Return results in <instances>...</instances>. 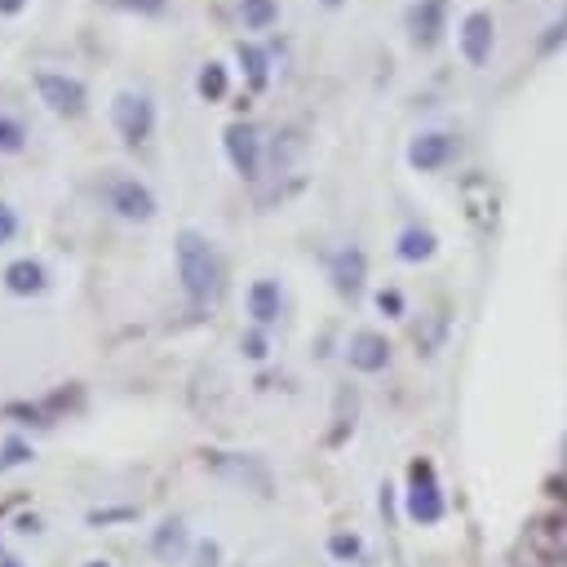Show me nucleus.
<instances>
[{"label": "nucleus", "mask_w": 567, "mask_h": 567, "mask_svg": "<svg viewBox=\"0 0 567 567\" xmlns=\"http://www.w3.org/2000/svg\"><path fill=\"white\" fill-rule=\"evenodd\" d=\"M22 4H27V0H0V13H9V18H13Z\"/></svg>", "instance_id": "nucleus-28"}, {"label": "nucleus", "mask_w": 567, "mask_h": 567, "mask_svg": "<svg viewBox=\"0 0 567 567\" xmlns=\"http://www.w3.org/2000/svg\"><path fill=\"white\" fill-rule=\"evenodd\" d=\"M84 567H111V563H102V558H93V563H84Z\"/></svg>", "instance_id": "nucleus-29"}, {"label": "nucleus", "mask_w": 567, "mask_h": 567, "mask_svg": "<svg viewBox=\"0 0 567 567\" xmlns=\"http://www.w3.org/2000/svg\"><path fill=\"white\" fill-rule=\"evenodd\" d=\"M27 146V128H22V120H13L4 106H0V151L4 155H18Z\"/></svg>", "instance_id": "nucleus-19"}, {"label": "nucleus", "mask_w": 567, "mask_h": 567, "mask_svg": "<svg viewBox=\"0 0 567 567\" xmlns=\"http://www.w3.org/2000/svg\"><path fill=\"white\" fill-rule=\"evenodd\" d=\"M332 279H337V288L341 292H359L363 288V252L359 248H341L337 257H332Z\"/></svg>", "instance_id": "nucleus-13"}, {"label": "nucleus", "mask_w": 567, "mask_h": 567, "mask_svg": "<svg viewBox=\"0 0 567 567\" xmlns=\"http://www.w3.org/2000/svg\"><path fill=\"white\" fill-rule=\"evenodd\" d=\"M377 306H381L385 315H399V310H403V297H399L394 288H381V292H377Z\"/></svg>", "instance_id": "nucleus-25"}, {"label": "nucleus", "mask_w": 567, "mask_h": 567, "mask_svg": "<svg viewBox=\"0 0 567 567\" xmlns=\"http://www.w3.org/2000/svg\"><path fill=\"white\" fill-rule=\"evenodd\" d=\"M151 549H155L159 558H177V554L186 549V527H182L177 518L159 523V527H155V536H151Z\"/></svg>", "instance_id": "nucleus-15"}, {"label": "nucleus", "mask_w": 567, "mask_h": 567, "mask_svg": "<svg viewBox=\"0 0 567 567\" xmlns=\"http://www.w3.org/2000/svg\"><path fill=\"white\" fill-rule=\"evenodd\" d=\"M244 354H248V359H261V354H266V337H261V332H248V337H244Z\"/></svg>", "instance_id": "nucleus-26"}, {"label": "nucleus", "mask_w": 567, "mask_h": 567, "mask_svg": "<svg viewBox=\"0 0 567 567\" xmlns=\"http://www.w3.org/2000/svg\"><path fill=\"white\" fill-rule=\"evenodd\" d=\"M239 18H244V27L266 31V27L279 18V4H275V0H239Z\"/></svg>", "instance_id": "nucleus-18"}, {"label": "nucleus", "mask_w": 567, "mask_h": 567, "mask_svg": "<svg viewBox=\"0 0 567 567\" xmlns=\"http://www.w3.org/2000/svg\"><path fill=\"white\" fill-rule=\"evenodd\" d=\"M124 9H137V13H159L164 9V0H120Z\"/></svg>", "instance_id": "nucleus-27"}, {"label": "nucleus", "mask_w": 567, "mask_h": 567, "mask_svg": "<svg viewBox=\"0 0 567 567\" xmlns=\"http://www.w3.org/2000/svg\"><path fill=\"white\" fill-rule=\"evenodd\" d=\"M0 567H18V558H4V563H0Z\"/></svg>", "instance_id": "nucleus-30"}, {"label": "nucleus", "mask_w": 567, "mask_h": 567, "mask_svg": "<svg viewBox=\"0 0 567 567\" xmlns=\"http://www.w3.org/2000/svg\"><path fill=\"white\" fill-rule=\"evenodd\" d=\"M328 4H337V0H328Z\"/></svg>", "instance_id": "nucleus-32"}, {"label": "nucleus", "mask_w": 567, "mask_h": 567, "mask_svg": "<svg viewBox=\"0 0 567 567\" xmlns=\"http://www.w3.org/2000/svg\"><path fill=\"white\" fill-rule=\"evenodd\" d=\"M195 93H199L204 102H217V97H226V66H221V62H208V66H199V75H195Z\"/></svg>", "instance_id": "nucleus-17"}, {"label": "nucleus", "mask_w": 567, "mask_h": 567, "mask_svg": "<svg viewBox=\"0 0 567 567\" xmlns=\"http://www.w3.org/2000/svg\"><path fill=\"white\" fill-rule=\"evenodd\" d=\"M217 558H221V549L213 540H199L195 545V567H217Z\"/></svg>", "instance_id": "nucleus-23"}, {"label": "nucleus", "mask_w": 567, "mask_h": 567, "mask_svg": "<svg viewBox=\"0 0 567 567\" xmlns=\"http://www.w3.org/2000/svg\"><path fill=\"white\" fill-rule=\"evenodd\" d=\"M430 252H434V235H430V230L408 226V230L399 235V257H403V261H425Z\"/></svg>", "instance_id": "nucleus-16"}, {"label": "nucleus", "mask_w": 567, "mask_h": 567, "mask_svg": "<svg viewBox=\"0 0 567 567\" xmlns=\"http://www.w3.org/2000/svg\"><path fill=\"white\" fill-rule=\"evenodd\" d=\"M558 35H567V22H563V27H558Z\"/></svg>", "instance_id": "nucleus-31"}, {"label": "nucleus", "mask_w": 567, "mask_h": 567, "mask_svg": "<svg viewBox=\"0 0 567 567\" xmlns=\"http://www.w3.org/2000/svg\"><path fill=\"white\" fill-rule=\"evenodd\" d=\"M177 275H182V288L190 292V301H213L217 288H221V261L213 252V244L199 235V230H177Z\"/></svg>", "instance_id": "nucleus-1"}, {"label": "nucleus", "mask_w": 567, "mask_h": 567, "mask_svg": "<svg viewBox=\"0 0 567 567\" xmlns=\"http://www.w3.org/2000/svg\"><path fill=\"white\" fill-rule=\"evenodd\" d=\"M44 284H49V275H44V266L31 261V257H18V261L4 266V288H9L13 297H35V292H44Z\"/></svg>", "instance_id": "nucleus-9"}, {"label": "nucleus", "mask_w": 567, "mask_h": 567, "mask_svg": "<svg viewBox=\"0 0 567 567\" xmlns=\"http://www.w3.org/2000/svg\"><path fill=\"white\" fill-rule=\"evenodd\" d=\"M35 93L53 115H66V120L84 115L89 106V89L66 71H35Z\"/></svg>", "instance_id": "nucleus-3"}, {"label": "nucleus", "mask_w": 567, "mask_h": 567, "mask_svg": "<svg viewBox=\"0 0 567 567\" xmlns=\"http://www.w3.org/2000/svg\"><path fill=\"white\" fill-rule=\"evenodd\" d=\"M408 518L412 523H439L443 518V492L430 461H412L408 470Z\"/></svg>", "instance_id": "nucleus-4"}, {"label": "nucleus", "mask_w": 567, "mask_h": 567, "mask_svg": "<svg viewBox=\"0 0 567 567\" xmlns=\"http://www.w3.org/2000/svg\"><path fill=\"white\" fill-rule=\"evenodd\" d=\"M456 35H461V53H465V62L483 66V62L492 58V13H483V9L465 13V22H461Z\"/></svg>", "instance_id": "nucleus-7"}, {"label": "nucleus", "mask_w": 567, "mask_h": 567, "mask_svg": "<svg viewBox=\"0 0 567 567\" xmlns=\"http://www.w3.org/2000/svg\"><path fill=\"white\" fill-rule=\"evenodd\" d=\"M111 124H115V133H120L128 146H137V142H146L151 128H155V102H151L146 93L120 89V93L111 97Z\"/></svg>", "instance_id": "nucleus-2"}, {"label": "nucleus", "mask_w": 567, "mask_h": 567, "mask_svg": "<svg viewBox=\"0 0 567 567\" xmlns=\"http://www.w3.org/2000/svg\"><path fill=\"white\" fill-rule=\"evenodd\" d=\"M346 359L359 372H381L390 363V341L381 332H354L350 346H346Z\"/></svg>", "instance_id": "nucleus-8"}, {"label": "nucleus", "mask_w": 567, "mask_h": 567, "mask_svg": "<svg viewBox=\"0 0 567 567\" xmlns=\"http://www.w3.org/2000/svg\"><path fill=\"white\" fill-rule=\"evenodd\" d=\"M221 142H226V155H230L235 173L239 177H257V168H261V133L252 124L235 120V124H226Z\"/></svg>", "instance_id": "nucleus-6"}, {"label": "nucleus", "mask_w": 567, "mask_h": 567, "mask_svg": "<svg viewBox=\"0 0 567 567\" xmlns=\"http://www.w3.org/2000/svg\"><path fill=\"white\" fill-rule=\"evenodd\" d=\"M13 230H18V217H13V208L0 199V244H9V239H13Z\"/></svg>", "instance_id": "nucleus-24"}, {"label": "nucleus", "mask_w": 567, "mask_h": 567, "mask_svg": "<svg viewBox=\"0 0 567 567\" xmlns=\"http://www.w3.org/2000/svg\"><path fill=\"white\" fill-rule=\"evenodd\" d=\"M452 155V137L447 133H421V137H412V146H408V164L412 168H439L443 159Z\"/></svg>", "instance_id": "nucleus-11"}, {"label": "nucleus", "mask_w": 567, "mask_h": 567, "mask_svg": "<svg viewBox=\"0 0 567 567\" xmlns=\"http://www.w3.org/2000/svg\"><path fill=\"white\" fill-rule=\"evenodd\" d=\"M208 465H213L217 474H226V478H239V483H244V478H252L261 492L270 487V474H266L257 461H239V456H230V452H213V456H208Z\"/></svg>", "instance_id": "nucleus-12"}, {"label": "nucleus", "mask_w": 567, "mask_h": 567, "mask_svg": "<svg viewBox=\"0 0 567 567\" xmlns=\"http://www.w3.org/2000/svg\"><path fill=\"white\" fill-rule=\"evenodd\" d=\"M443 9H447V0H421V4L408 9V31H412L416 44H434V40H439V31H443Z\"/></svg>", "instance_id": "nucleus-10"}, {"label": "nucleus", "mask_w": 567, "mask_h": 567, "mask_svg": "<svg viewBox=\"0 0 567 567\" xmlns=\"http://www.w3.org/2000/svg\"><path fill=\"white\" fill-rule=\"evenodd\" d=\"M248 315L257 323H275L279 319V284L275 279H257L248 288Z\"/></svg>", "instance_id": "nucleus-14"}, {"label": "nucleus", "mask_w": 567, "mask_h": 567, "mask_svg": "<svg viewBox=\"0 0 567 567\" xmlns=\"http://www.w3.org/2000/svg\"><path fill=\"white\" fill-rule=\"evenodd\" d=\"M328 549H332L337 558H359V549H363V545H359V536H346V532H337V536L328 540Z\"/></svg>", "instance_id": "nucleus-22"}, {"label": "nucleus", "mask_w": 567, "mask_h": 567, "mask_svg": "<svg viewBox=\"0 0 567 567\" xmlns=\"http://www.w3.org/2000/svg\"><path fill=\"white\" fill-rule=\"evenodd\" d=\"M106 204L124 217V221H151L155 217V195H151V186L146 182H137V177H115L111 186H106Z\"/></svg>", "instance_id": "nucleus-5"}, {"label": "nucleus", "mask_w": 567, "mask_h": 567, "mask_svg": "<svg viewBox=\"0 0 567 567\" xmlns=\"http://www.w3.org/2000/svg\"><path fill=\"white\" fill-rule=\"evenodd\" d=\"M239 62H244V71H248V84L261 89V84H266V53H261L257 44H244V40H239Z\"/></svg>", "instance_id": "nucleus-20"}, {"label": "nucleus", "mask_w": 567, "mask_h": 567, "mask_svg": "<svg viewBox=\"0 0 567 567\" xmlns=\"http://www.w3.org/2000/svg\"><path fill=\"white\" fill-rule=\"evenodd\" d=\"M27 461H31V443H22V439H4L0 443V474L13 470V465H27Z\"/></svg>", "instance_id": "nucleus-21"}]
</instances>
